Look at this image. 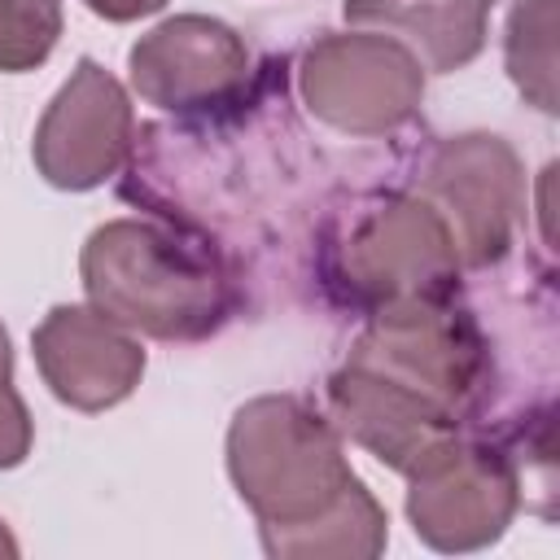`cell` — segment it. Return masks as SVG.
Wrapping results in <instances>:
<instances>
[{
  "label": "cell",
  "instance_id": "obj_11",
  "mask_svg": "<svg viewBox=\"0 0 560 560\" xmlns=\"http://www.w3.org/2000/svg\"><path fill=\"white\" fill-rule=\"evenodd\" d=\"M328 411L337 433H346L350 442H359L368 455H376L385 468L402 477L459 433L455 416L438 411L433 402L416 398L411 389L359 363H341L328 376Z\"/></svg>",
  "mask_w": 560,
  "mask_h": 560
},
{
  "label": "cell",
  "instance_id": "obj_4",
  "mask_svg": "<svg viewBox=\"0 0 560 560\" xmlns=\"http://www.w3.org/2000/svg\"><path fill=\"white\" fill-rule=\"evenodd\" d=\"M346 363H359L411 389L416 398L433 402L438 411L464 424L486 389L490 350H486L477 319L459 311L455 298H446V302H411V306L372 311Z\"/></svg>",
  "mask_w": 560,
  "mask_h": 560
},
{
  "label": "cell",
  "instance_id": "obj_2",
  "mask_svg": "<svg viewBox=\"0 0 560 560\" xmlns=\"http://www.w3.org/2000/svg\"><path fill=\"white\" fill-rule=\"evenodd\" d=\"M228 477L258 529L306 525L354 486L337 424L293 394L249 398L232 416Z\"/></svg>",
  "mask_w": 560,
  "mask_h": 560
},
{
  "label": "cell",
  "instance_id": "obj_5",
  "mask_svg": "<svg viewBox=\"0 0 560 560\" xmlns=\"http://www.w3.org/2000/svg\"><path fill=\"white\" fill-rule=\"evenodd\" d=\"M298 92L341 136L398 131L424 101V66L389 35L328 31L302 52Z\"/></svg>",
  "mask_w": 560,
  "mask_h": 560
},
{
  "label": "cell",
  "instance_id": "obj_7",
  "mask_svg": "<svg viewBox=\"0 0 560 560\" xmlns=\"http://www.w3.org/2000/svg\"><path fill=\"white\" fill-rule=\"evenodd\" d=\"M516 503V464L486 442H464L459 433L407 472V521L424 547L446 556L499 542Z\"/></svg>",
  "mask_w": 560,
  "mask_h": 560
},
{
  "label": "cell",
  "instance_id": "obj_9",
  "mask_svg": "<svg viewBox=\"0 0 560 560\" xmlns=\"http://www.w3.org/2000/svg\"><path fill=\"white\" fill-rule=\"evenodd\" d=\"M136 131L122 83L92 57L74 66L35 127V171L61 192H88L118 175Z\"/></svg>",
  "mask_w": 560,
  "mask_h": 560
},
{
  "label": "cell",
  "instance_id": "obj_8",
  "mask_svg": "<svg viewBox=\"0 0 560 560\" xmlns=\"http://www.w3.org/2000/svg\"><path fill=\"white\" fill-rule=\"evenodd\" d=\"M131 88L179 118H201L232 105L249 79L245 39L206 13H175L140 35L127 52Z\"/></svg>",
  "mask_w": 560,
  "mask_h": 560
},
{
  "label": "cell",
  "instance_id": "obj_18",
  "mask_svg": "<svg viewBox=\"0 0 560 560\" xmlns=\"http://www.w3.org/2000/svg\"><path fill=\"white\" fill-rule=\"evenodd\" d=\"M18 556V538L9 534V525L0 521V560H13Z\"/></svg>",
  "mask_w": 560,
  "mask_h": 560
},
{
  "label": "cell",
  "instance_id": "obj_3",
  "mask_svg": "<svg viewBox=\"0 0 560 560\" xmlns=\"http://www.w3.org/2000/svg\"><path fill=\"white\" fill-rule=\"evenodd\" d=\"M459 271L446 223L411 192H389L359 210L328 262L332 284L368 315L411 302H446L455 298Z\"/></svg>",
  "mask_w": 560,
  "mask_h": 560
},
{
  "label": "cell",
  "instance_id": "obj_6",
  "mask_svg": "<svg viewBox=\"0 0 560 560\" xmlns=\"http://www.w3.org/2000/svg\"><path fill=\"white\" fill-rule=\"evenodd\" d=\"M420 201L446 223L459 267H494L525 219V171L503 136L468 131L438 144L420 171Z\"/></svg>",
  "mask_w": 560,
  "mask_h": 560
},
{
  "label": "cell",
  "instance_id": "obj_15",
  "mask_svg": "<svg viewBox=\"0 0 560 560\" xmlns=\"http://www.w3.org/2000/svg\"><path fill=\"white\" fill-rule=\"evenodd\" d=\"M61 39V0H0V70L26 74Z\"/></svg>",
  "mask_w": 560,
  "mask_h": 560
},
{
  "label": "cell",
  "instance_id": "obj_10",
  "mask_svg": "<svg viewBox=\"0 0 560 560\" xmlns=\"http://www.w3.org/2000/svg\"><path fill=\"white\" fill-rule=\"evenodd\" d=\"M31 350L44 385L74 411L118 407L144 376V346L96 306H52L31 332Z\"/></svg>",
  "mask_w": 560,
  "mask_h": 560
},
{
  "label": "cell",
  "instance_id": "obj_16",
  "mask_svg": "<svg viewBox=\"0 0 560 560\" xmlns=\"http://www.w3.org/2000/svg\"><path fill=\"white\" fill-rule=\"evenodd\" d=\"M31 442H35V424L22 394L13 389V346L0 324V472L18 468L31 455Z\"/></svg>",
  "mask_w": 560,
  "mask_h": 560
},
{
  "label": "cell",
  "instance_id": "obj_13",
  "mask_svg": "<svg viewBox=\"0 0 560 560\" xmlns=\"http://www.w3.org/2000/svg\"><path fill=\"white\" fill-rule=\"evenodd\" d=\"M258 538L276 560H376L389 542V516L354 477V486L315 521L293 529H258Z\"/></svg>",
  "mask_w": 560,
  "mask_h": 560
},
{
  "label": "cell",
  "instance_id": "obj_14",
  "mask_svg": "<svg viewBox=\"0 0 560 560\" xmlns=\"http://www.w3.org/2000/svg\"><path fill=\"white\" fill-rule=\"evenodd\" d=\"M556 31H560V0H516L508 18L503 61L516 83V92L542 109L556 114Z\"/></svg>",
  "mask_w": 560,
  "mask_h": 560
},
{
  "label": "cell",
  "instance_id": "obj_17",
  "mask_svg": "<svg viewBox=\"0 0 560 560\" xmlns=\"http://www.w3.org/2000/svg\"><path fill=\"white\" fill-rule=\"evenodd\" d=\"M96 18H105V22H136V18H149V13H158L166 0H83Z\"/></svg>",
  "mask_w": 560,
  "mask_h": 560
},
{
  "label": "cell",
  "instance_id": "obj_1",
  "mask_svg": "<svg viewBox=\"0 0 560 560\" xmlns=\"http://www.w3.org/2000/svg\"><path fill=\"white\" fill-rule=\"evenodd\" d=\"M79 276L96 311L158 341H201L236 306L223 258L166 223L109 219L79 254Z\"/></svg>",
  "mask_w": 560,
  "mask_h": 560
},
{
  "label": "cell",
  "instance_id": "obj_12",
  "mask_svg": "<svg viewBox=\"0 0 560 560\" xmlns=\"http://www.w3.org/2000/svg\"><path fill=\"white\" fill-rule=\"evenodd\" d=\"M494 0H341L346 22L381 26L424 70H464L486 48Z\"/></svg>",
  "mask_w": 560,
  "mask_h": 560
}]
</instances>
